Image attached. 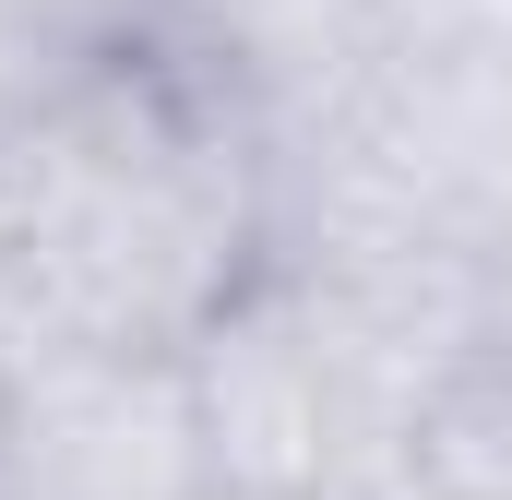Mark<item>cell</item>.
<instances>
[{"instance_id":"1","label":"cell","mask_w":512,"mask_h":500,"mask_svg":"<svg viewBox=\"0 0 512 500\" xmlns=\"http://www.w3.org/2000/svg\"><path fill=\"white\" fill-rule=\"evenodd\" d=\"M0 250L24 334L191 346L262 262V155L179 60L108 48L0 143Z\"/></svg>"},{"instance_id":"2","label":"cell","mask_w":512,"mask_h":500,"mask_svg":"<svg viewBox=\"0 0 512 500\" xmlns=\"http://www.w3.org/2000/svg\"><path fill=\"white\" fill-rule=\"evenodd\" d=\"M0 500H215L179 346H0Z\"/></svg>"},{"instance_id":"3","label":"cell","mask_w":512,"mask_h":500,"mask_svg":"<svg viewBox=\"0 0 512 500\" xmlns=\"http://www.w3.org/2000/svg\"><path fill=\"white\" fill-rule=\"evenodd\" d=\"M191 417H203V465L227 500H346L358 489V393L346 346L322 322V298L298 274L262 262L251 286L179 346Z\"/></svg>"},{"instance_id":"4","label":"cell","mask_w":512,"mask_h":500,"mask_svg":"<svg viewBox=\"0 0 512 500\" xmlns=\"http://www.w3.org/2000/svg\"><path fill=\"white\" fill-rule=\"evenodd\" d=\"M143 48L179 60L251 143H274V131L334 120V108L370 84V60H382V0H155Z\"/></svg>"},{"instance_id":"5","label":"cell","mask_w":512,"mask_h":500,"mask_svg":"<svg viewBox=\"0 0 512 500\" xmlns=\"http://www.w3.org/2000/svg\"><path fill=\"white\" fill-rule=\"evenodd\" d=\"M96 60H108V48H96L84 24H60L48 0H0V143L36 120L60 84H84Z\"/></svg>"},{"instance_id":"6","label":"cell","mask_w":512,"mask_h":500,"mask_svg":"<svg viewBox=\"0 0 512 500\" xmlns=\"http://www.w3.org/2000/svg\"><path fill=\"white\" fill-rule=\"evenodd\" d=\"M393 12H417V24H441V36H465L477 60H501V72H512V0H393Z\"/></svg>"},{"instance_id":"7","label":"cell","mask_w":512,"mask_h":500,"mask_svg":"<svg viewBox=\"0 0 512 500\" xmlns=\"http://www.w3.org/2000/svg\"><path fill=\"white\" fill-rule=\"evenodd\" d=\"M346 500H489V489H465L453 465H429V453H393L382 477H358Z\"/></svg>"},{"instance_id":"8","label":"cell","mask_w":512,"mask_h":500,"mask_svg":"<svg viewBox=\"0 0 512 500\" xmlns=\"http://www.w3.org/2000/svg\"><path fill=\"white\" fill-rule=\"evenodd\" d=\"M48 12H60V24H84L96 48H131V36L155 24V0H48Z\"/></svg>"},{"instance_id":"9","label":"cell","mask_w":512,"mask_h":500,"mask_svg":"<svg viewBox=\"0 0 512 500\" xmlns=\"http://www.w3.org/2000/svg\"><path fill=\"white\" fill-rule=\"evenodd\" d=\"M24 334V298H12V250H0V346Z\"/></svg>"},{"instance_id":"10","label":"cell","mask_w":512,"mask_h":500,"mask_svg":"<svg viewBox=\"0 0 512 500\" xmlns=\"http://www.w3.org/2000/svg\"><path fill=\"white\" fill-rule=\"evenodd\" d=\"M501 262H512V239H501Z\"/></svg>"},{"instance_id":"11","label":"cell","mask_w":512,"mask_h":500,"mask_svg":"<svg viewBox=\"0 0 512 500\" xmlns=\"http://www.w3.org/2000/svg\"><path fill=\"white\" fill-rule=\"evenodd\" d=\"M215 500H227V489H215Z\"/></svg>"}]
</instances>
